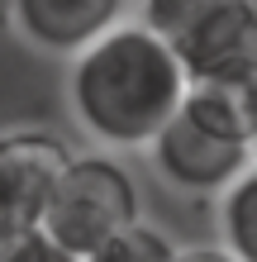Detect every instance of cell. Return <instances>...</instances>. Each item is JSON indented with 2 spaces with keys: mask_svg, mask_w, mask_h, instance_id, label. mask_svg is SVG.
Masks as SVG:
<instances>
[{
  "mask_svg": "<svg viewBox=\"0 0 257 262\" xmlns=\"http://www.w3.org/2000/svg\"><path fill=\"white\" fill-rule=\"evenodd\" d=\"M67 96L81 129L110 148H143L186 96L176 53L143 24H114L72 62Z\"/></svg>",
  "mask_w": 257,
  "mask_h": 262,
  "instance_id": "obj_1",
  "label": "cell"
},
{
  "mask_svg": "<svg viewBox=\"0 0 257 262\" xmlns=\"http://www.w3.org/2000/svg\"><path fill=\"white\" fill-rule=\"evenodd\" d=\"M67 162H72L67 143L48 129L0 134V234L38 229Z\"/></svg>",
  "mask_w": 257,
  "mask_h": 262,
  "instance_id": "obj_3",
  "label": "cell"
},
{
  "mask_svg": "<svg viewBox=\"0 0 257 262\" xmlns=\"http://www.w3.org/2000/svg\"><path fill=\"white\" fill-rule=\"evenodd\" d=\"M148 148H153L157 172L167 177L176 191H215L219 195L243 172H252V143L209 134V129L195 124V119H186L181 110L157 129V138Z\"/></svg>",
  "mask_w": 257,
  "mask_h": 262,
  "instance_id": "obj_5",
  "label": "cell"
},
{
  "mask_svg": "<svg viewBox=\"0 0 257 262\" xmlns=\"http://www.w3.org/2000/svg\"><path fill=\"white\" fill-rule=\"evenodd\" d=\"M219 5H229V0H143V19L138 24L172 48L186 29H195L205 14H215Z\"/></svg>",
  "mask_w": 257,
  "mask_h": 262,
  "instance_id": "obj_10",
  "label": "cell"
},
{
  "mask_svg": "<svg viewBox=\"0 0 257 262\" xmlns=\"http://www.w3.org/2000/svg\"><path fill=\"white\" fill-rule=\"evenodd\" d=\"M186 119H195L209 134L252 143L257 138V86H229V81H191L176 105Z\"/></svg>",
  "mask_w": 257,
  "mask_h": 262,
  "instance_id": "obj_7",
  "label": "cell"
},
{
  "mask_svg": "<svg viewBox=\"0 0 257 262\" xmlns=\"http://www.w3.org/2000/svg\"><path fill=\"white\" fill-rule=\"evenodd\" d=\"M0 5H5V0H0Z\"/></svg>",
  "mask_w": 257,
  "mask_h": 262,
  "instance_id": "obj_13",
  "label": "cell"
},
{
  "mask_svg": "<svg viewBox=\"0 0 257 262\" xmlns=\"http://www.w3.org/2000/svg\"><path fill=\"white\" fill-rule=\"evenodd\" d=\"M219 195H224L219 200L224 253L238 257V262H257V172H243Z\"/></svg>",
  "mask_w": 257,
  "mask_h": 262,
  "instance_id": "obj_8",
  "label": "cell"
},
{
  "mask_svg": "<svg viewBox=\"0 0 257 262\" xmlns=\"http://www.w3.org/2000/svg\"><path fill=\"white\" fill-rule=\"evenodd\" d=\"M172 257H176V248L162 229H153L148 220H133L119 234H110L100 248H90L81 262H172Z\"/></svg>",
  "mask_w": 257,
  "mask_h": 262,
  "instance_id": "obj_9",
  "label": "cell"
},
{
  "mask_svg": "<svg viewBox=\"0 0 257 262\" xmlns=\"http://www.w3.org/2000/svg\"><path fill=\"white\" fill-rule=\"evenodd\" d=\"M5 5L14 10V24L29 43L72 57L124 14V0H5Z\"/></svg>",
  "mask_w": 257,
  "mask_h": 262,
  "instance_id": "obj_6",
  "label": "cell"
},
{
  "mask_svg": "<svg viewBox=\"0 0 257 262\" xmlns=\"http://www.w3.org/2000/svg\"><path fill=\"white\" fill-rule=\"evenodd\" d=\"M181 76L191 81H229V86H257V5L229 0L215 14H205L195 29H186L172 43Z\"/></svg>",
  "mask_w": 257,
  "mask_h": 262,
  "instance_id": "obj_4",
  "label": "cell"
},
{
  "mask_svg": "<svg viewBox=\"0 0 257 262\" xmlns=\"http://www.w3.org/2000/svg\"><path fill=\"white\" fill-rule=\"evenodd\" d=\"M138 214V186L114 158H72L48 195V210L38 220V234L53 238L62 253L86 257Z\"/></svg>",
  "mask_w": 257,
  "mask_h": 262,
  "instance_id": "obj_2",
  "label": "cell"
},
{
  "mask_svg": "<svg viewBox=\"0 0 257 262\" xmlns=\"http://www.w3.org/2000/svg\"><path fill=\"white\" fill-rule=\"evenodd\" d=\"M0 262H81V257L62 253L38 229H24V234H0Z\"/></svg>",
  "mask_w": 257,
  "mask_h": 262,
  "instance_id": "obj_11",
  "label": "cell"
},
{
  "mask_svg": "<svg viewBox=\"0 0 257 262\" xmlns=\"http://www.w3.org/2000/svg\"><path fill=\"white\" fill-rule=\"evenodd\" d=\"M172 262H238V257H229L224 248H186V253L176 248V257H172Z\"/></svg>",
  "mask_w": 257,
  "mask_h": 262,
  "instance_id": "obj_12",
  "label": "cell"
}]
</instances>
